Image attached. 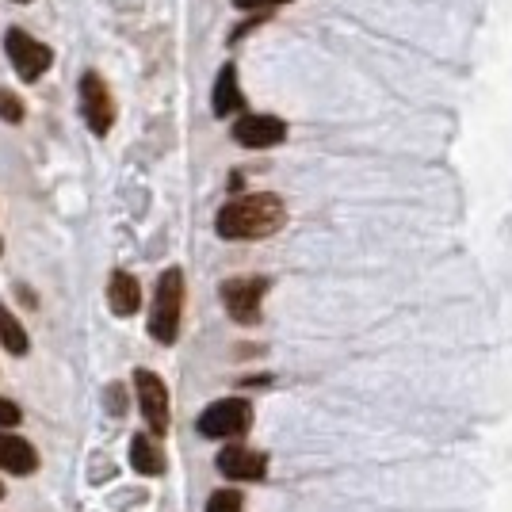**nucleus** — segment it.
<instances>
[{
    "instance_id": "nucleus-18",
    "label": "nucleus",
    "mask_w": 512,
    "mask_h": 512,
    "mask_svg": "<svg viewBox=\"0 0 512 512\" xmlns=\"http://www.w3.org/2000/svg\"><path fill=\"white\" fill-rule=\"evenodd\" d=\"M241 12H256V8H276V4H287V0H234Z\"/></svg>"
},
{
    "instance_id": "nucleus-17",
    "label": "nucleus",
    "mask_w": 512,
    "mask_h": 512,
    "mask_svg": "<svg viewBox=\"0 0 512 512\" xmlns=\"http://www.w3.org/2000/svg\"><path fill=\"white\" fill-rule=\"evenodd\" d=\"M20 421H23L20 406H16V402H8V398H0V432H4V428H16Z\"/></svg>"
},
{
    "instance_id": "nucleus-8",
    "label": "nucleus",
    "mask_w": 512,
    "mask_h": 512,
    "mask_svg": "<svg viewBox=\"0 0 512 512\" xmlns=\"http://www.w3.org/2000/svg\"><path fill=\"white\" fill-rule=\"evenodd\" d=\"M287 138V123L276 115H241L234 123V142L245 150H272Z\"/></svg>"
},
{
    "instance_id": "nucleus-10",
    "label": "nucleus",
    "mask_w": 512,
    "mask_h": 512,
    "mask_svg": "<svg viewBox=\"0 0 512 512\" xmlns=\"http://www.w3.org/2000/svg\"><path fill=\"white\" fill-rule=\"evenodd\" d=\"M107 306H111V314H119V318L138 314V306H142V287H138V279L130 276V272H111V279H107Z\"/></svg>"
},
{
    "instance_id": "nucleus-19",
    "label": "nucleus",
    "mask_w": 512,
    "mask_h": 512,
    "mask_svg": "<svg viewBox=\"0 0 512 512\" xmlns=\"http://www.w3.org/2000/svg\"><path fill=\"white\" fill-rule=\"evenodd\" d=\"M123 406H127V398L119 394V386H111V413H123Z\"/></svg>"
},
{
    "instance_id": "nucleus-4",
    "label": "nucleus",
    "mask_w": 512,
    "mask_h": 512,
    "mask_svg": "<svg viewBox=\"0 0 512 512\" xmlns=\"http://www.w3.org/2000/svg\"><path fill=\"white\" fill-rule=\"evenodd\" d=\"M4 50H8V62H12V69L20 73V81H39L46 69H50V62H54V54H50V46L39 43V39H31L27 31H20V27H12L8 35H4Z\"/></svg>"
},
{
    "instance_id": "nucleus-9",
    "label": "nucleus",
    "mask_w": 512,
    "mask_h": 512,
    "mask_svg": "<svg viewBox=\"0 0 512 512\" xmlns=\"http://www.w3.org/2000/svg\"><path fill=\"white\" fill-rule=\"evenodd\" d=\"M218 470L234 482H260L268 474V459L253 448H222L218 451Z\"/></svg>"
},
{
    "instance_id": "nucleus-2",
    "label": "nucleus",
    "mask_w": 512,
    "mask_h": 512,
    "mask_svg": "<svg viewBox=\"0 0 512 512\" xmlns=\"http://www.w3.org/2000/svg\"><path fill=\"white\" fill-rule=\"evenodd\" d=\"M180 318H184V272L180 268H165L161 279H157V291H153L150 337L157 344H176Z\"/></svg>"
},
{
    "instance_id": "nucleus-13",
    "label": "nucleus",
    "mask_w": 512,
    "mask_h": 512,
    "mask_svg": "<svg viewBox=\"0 0 512 512\" xmlns=\"http://www.w3.org/2000/svg\"><path fill=\"white\" fill-rule=\"evenodd\" d=\"M130 467L138 470V474H161L165 470V455H161V448H153L150 436H134L130 440Z\"/></svg>"
},
{
    "instance_id": "nucleus-3",
    "label": "nucleus",
    "mask_w": 512,
    "mask_h": 512,
    "mask_svg": "<svg viewBox=\"0 0 512 512\" xmlns=\"http://www.w3.org/2000/svg\"><path fill=\"white\" fill-rule=\"evenodd\" d=\"M253 425V406L245 398H222L199 413V432L207 440H230V436H241Z\"/></svg>"
},
{
    "instance_id": "nucleus-16",
    "label": "nucleus",
    "mask_w": 512,
    "mask_h": 512,
    "mask_svg": "<svg viewBox=\"0 0 512 512\" xmlns=\"http://www.w3.org/2000/svg\"><path fill=\"white\" fill-rule=\"evenodd\" d=\"M0 119H4V123H23L20 96H12V92H4V88H0Z\"/></svg>"
},
{
    "instance_id": "nucleus-11",
    "label": "nucleus",
    "mask_w": 512,
    "mask_h": 512,
    "mask_svg": "<svg viewBox=\"0 0 512 512\" xmlns=\"http://www.w3.org/2000/svg\"><path fill=\"white\" fill-rule=\"evenodd\" d=\"M0 470L23 478V474L39 470V451L31 448L27 440H20V436H12V432H0Z\"/></svg>"
},
{
    "instance_id": "nucleus-15",
    "label": "nucleus",
    "mask_w": 512,
    "mask_h": 512,
    "mask_svg": "<svg viewBox=\"0 0 512 512\" xmlns=\"http://www.w3.org/2000/svg\"><path fill=\"white\" fill-rule=\"evenodd\" d=\"M241 505H245V501H241L237 490H218L211 501H207V512H241Z\"/></svg>"
},
{
    "instance_id": "nucleus-14",
    "label": "nucleus",
    "mask_w": 512,
    "mask_h": 512,
    "mask_svg": "<svg viewBox=\"0 0 512 512\" xmlns=\"http://www.w3.org/2000/svg\"><path fill=\"white\" fill-rule=\"evenodd\" d=\"M0 348H8L12 356H27V348H31L27 329H23L20 318L8 306H0Z\"/></svg>"
},
{
    "instance_id": "nucleus-6",
    "label": "nucleus",
    "mask_w": 512,
    "mask_h": 512,
    "mask_svg": "<svg viewBox=\"0 0 512 512\" xmlns=\"http://www.w3.org/2000/svg\"><path fill=\"white\" fill-rule=\"evenodd\" d=\"M81 107H85V123L92 127V134L104 138L115 123V100H111V88L104 85V77L92 69L81 77Z\"/></svg>"
},
{
    "instance_id": "nucleus-22",
    "label": "nucleus",
    "mask_w": 512,
    "mask_h": 512,
    "mask_svg": "<svg viewBox=\"0 0 512 512\" xmlns=\"http://www.w3.org/2000/svg\"><path fill=\"white\" fill-rule=\"evenodd\" d=\"M16 4H27V0H16Z\"/></svg>"
},
{
    "instance_id": "nucleus-20",
    "label": "nucleus",
    "mask_w": 512,
    "mask_h": 512,
    "mask_svg": "<svg viewBox=\"0 0 512 512\" xmlns=\"http://www.w3.org/2000/svg\"><path fill=\"white\" fill-rule=\"evenodd\" d=\"M0 501H4V482H0Z\"/></svg>"
},
{
    "instance_id": "nucleus-1",
    "label": "nucleus",
    "mask_w": 512,
    "mask_h": 512,
    "mask_svg": "<svg viewBox=\"0 0 512 512\" xmlns=\"http://www.w3.org/2000/svg\"><path fill=\"white\" fill-rule=\"evenodd\" d=\"M287 222V207L283 199L272 192H256V195H237L230 199L222 211H218V234L226 241H260V237H272Z\"/></svg>"
},
{
    "instance_id": "nucleus-12",
    "label": "nucleus",
    "mask_w": 512,
    "mask_h": 512,
    "mask_svg": "<svg viewBox=\"0 0 512 512\" xmlns=\"http://www.w3.org/2000/svg\"><path fill=\"white\" fill-rule=\"evenodd\" d=\"M214 115L218 119H226V115H234L241 111L245 104V96H241V88H237V69L234 65H222V73H218V81H214Z\"/></svg>"
},
{
    "instance_id": "nucleus-5",
    "label": "nucleus",
    "mask_w": 512,
    "mask_h": 512,
    "mask_svg": "<svg viewBox=\"0 0 512 512\" xmlns=\"http://www.w3.org/2000/svg\"><path fill=\"white\" fill-rule=\"evenodd\" d=\"M268 291V279L264 276H237L222 283V302H226V314L237 325H256L260 321V302Z\"/></svg>"
},
{
    "instance_id": "nucleus-21",
    "label": "nucleus",
    "mask_w": 512,
    "mask_h": 512,
    "mask_svg": "<svg viewBox=\"0 0 512 512\" xmlns=\"http://www.w3.org/2000/svg\"><path fill=\"white\" fill-rule=\"evenodd\" d=\"M0 253H4V241H0Z\"/></svg>"
},
{
    "instance_id": "nucleus-7",
    "label": "nucleus",
    "mask_w": 512,
    "mask_h": 512,
    "mask_svg": "<svg viewBox=\"0 0 512 512\" xmlns=\"http://www.w3.org/2000/svg\"><path fill=\"white\" fill-rule=\"evenodd\" d=\"M134 386H138V406H142L146 425L153 428V436H165L169 432V390H165V383L142 367V371H134Z\"/></svg>"
}]
</instances>
